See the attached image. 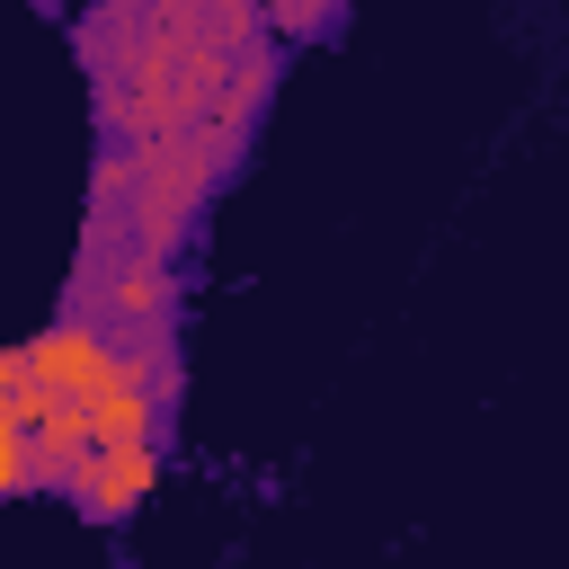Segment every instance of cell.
<instances>
[{"instance_id":"1","label":"cell","mask_w":569,"mask_h":569,"mask_svg":"<svg viewBox=\"0 0 569 569\" xmlns=\"http://www.w3.org/2000/svg\"><path fill=\"white\" fill-rule=\"evenodd\" d=\"M151 480H160V445H89V471H80V489H71V507L89 516V525H124L142 498H151Z\"/></svg>"},{"instance_id":"2","label":"cell","mask_w":569,"mask_h":569,"mask_svg":"<svg viewBox=\"0 0 569 569\" xmlns=\"http://www.w3.org/2000/svg\"><path fill=\"white\" fill-rule=\"evenodd\" d=\"M338 18V0H276L267 9V36H320Z\"/></svg>"},{"instance_id":"3","label":"cell","mask_w":569,"mask_h":569,"mask_svg":"<svg viewBox=\"0 0 569 569\" xmlns=\"http://www.w3.org/2000/svg\"><path fill=\"white\" fill-rule=\"evenodd\" d=\"M18 489H27V427L0 418V498H18Z\"/></svg>"}]
</instances>
